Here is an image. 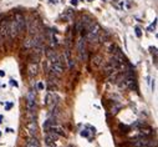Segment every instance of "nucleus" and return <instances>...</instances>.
Segmentation results:
<instances>
[{"instance_id": "obj_1", "label": "nucleus", "mask_w": 158, "mask_h": 147, "mask_svg": "<svg viewBox=\"0 0 158 147\" xmlns=\"http://www.w3.org/2000/svg\"><path fill=\"white\" fill-rule=\"evenodd\" d=\"M100 33H101V26H100V24L92 23L90 26H88V29H87V39L90 40V41H93V39L96 40V39L98 38Z\"/></svg>"}, {"instance_id": "obj_2", "label": "nucleus", "mask_w": 158, "mask_h": 147, "mask_svg": "<svg viewBox=\"0 0 158 147\" xmlns=\"http://www.w3.org/2000/svg\"><path fill=\"white\" fill-rule=\"evenodd\" d=\"M26 131H27V134H29L30 136H35L37 134V131H39V126H37V122L35 120H31L26 123Z\"/></svg>"}, {"instance_id": "obj_3", "label": "nucleus", "mask_w": 158, "mask_h": 147, "mask_svg": "<svg viewBox=\"0 0 158 147\" xmlns=\"http://www.w3.org/2000/svg\"><path fill=\"white\" fill-rule=\"evenodd\" d=\"M19 35V30H18V25L15 23V19L9 21V30H8V36H10L11 39H15Z\"/></svg>"}, {"instance_id": "obj_4", "label": "nucleus", "mask_w": 158, "mask_h": 147, "mask_svg": "<svg viewBox=\"0 0 158 147\" xmlns=\"http://www.w3.org/2000/svg\"><path fill=\"white\" fill-rule=\"evenodd\" d=\"M153 145L156 146V142L149 141V140H147V138H138L133 142L134 147H152Z\"/></svg>"}, {"instance_id": "obj_5", "label": "nucleus", "mask_w": 158, "mask_h": 147, "mask_svg": "<svg viewBox=\"0 0 158 147\" xmlns=\"http://www.w3.org/2000/svg\"><path fill=\"white\" fill-rule=\"evenodd\" d=\"M57 138H59V136L56 134H54V132L50 131L49 134L45 136V143H46V146H54L55 142L57 141Z\"/></svg>"}, {"instance_id": "obj_6", "label": "nucleus", "mask_w": 158, "mask_h": 147, "mask_svg": "<svg viewBox=\"0 0 158 147\" xmlns=\"http://www.w3.org/2000/svg\"><path fill=\"white\" fill-rule=\"evenodd\" d=\"M8 30H9V20L3 19L0 21V35L3 38H6L8 36Z\"/></svg>"}, {"instance_id": "obj_7", "label": "nucleus", "mask_w": 158, "mask_h": 147, "mask_svg": "<svg viewBox=\"0 0 158 147\" xmlns=\"http://www.w3.org/2000/svg\"><path fill=\"white\" fill-rule=\"evenodd\" d=\"M49 131L54 132V134H56L57 136H65L64 127H62V126H60V125H57V123L51 125V126H50V129H49Z\"/></svg>"}, {"instance_id": "obj_8", "label": "nucleus", "mask_w": 158, "mask_h": 147, "mask_svg": "<svg viewBox=\"0 0 158 147\" xmlns=\"http://www.w3.org/2000/svg\"><path fill=\"white\" fill-rule=\"evenodd\" d=\"M77 50L80 54V58L81 59H85L86 58V46H85V40L84 39H80L79 43H77Z\"/></svg>"}, {"instance_id": "obj_9", "label": "nucleus", "mask_w": 158, "mask_h": 147, "mask_svg": "<svg viewBox=\"0 0 158 147\" xmlns=\"http://www.w3.org/2000/svg\"><path fill=\"white\" fill-rule=\"evenodd\" d=\"M15 23H16V25H18V30H19V34L21 33V31H24V29H25V19H24V16L23 15H16V18H15Z\"/></svg>"}, {"instance_id": "obj_10", "label": "nucleus", "mask_w": 158, "mask_h": 147, "mask_svg": "<svg viewBox=\"0 0 158 147\" xmlns=\"http://www.w3.org/2000/svg\"><path fill=\"white\" fill-rule=\"evenodd\" d=\"M37 65L34 64V62H31V64L29 65V67H27V74H29L30 78H34V76L37 75Z\"/></svg>"}, {"instance_id": "obj_11", "label": "nucleus", "mask_w": 158, "mask_h": 147, "mask_svg": "<svg viewBox=\"0 0 158 147\" xmlns=\"http://www.w3.org/2000/svg\"><path fill=\"white\" fill-rule=\"evenodd\" d=\"M25 147H40V142H39V140L35 136H31L26 141V146Z\"/></svg>"}, {"instance_id": "obj_12", "label": "nucleus", "mask_w": 158, "mask_h": 147, "mask_svg": "<svg viewBox=\"0 0 158 147\" xmlns=\"http://www.w3.org/2000/svg\"><path fill=\"white\" fill-rule=\"evenodd\" d=\"M65 58H66V62H67V67L72 69L75 66V62H73V60L71 58V52H70L68 49H67V50H65Z\"/></svg>"}, {"instance_id": "obj_13", "label": "nucleus", "mask_w": 158, "mask_h": 147, "mask_svg": "<svg viewBox=\"0 0 158 147\" xmlns=\"http://www.w3.org/2000/svg\"><path fill=\"white\" fill-rule=\"evenodd\" d=\"M26 107H27V111H29V112L35 111V109H36V101L35 100H27L26 101Z\"/></svg>"}, {"instance_id": "obj_14", "label": "nucleus", "mask_w": 158, "mask_h": 147, "mask_svg": "<svg viewBox=\"0 0 158 147\" xmlns=\"http://www.w3.org/2000/svg\"><path fill=\"white\" fill-rule=\"evenodd\" d=\"M93 62H95V65H96V66H100V65H101V62H102V58L100 56V55H96V56L93 58Z\"/></svg>"}, {"instance_id": "obj_15", "label": "nucleus", "mask_w": 158, "mask_h": 147, "mask_svg": "<svg viewBox=\"0 0 158 147\" xmlns=\"http://www.w3.org/2000/svg\"><path fill=\"white\" fill-rule=\"evenodd\" d=\"M24 49H32V41H31V39H26L25 40Z\"/></svg>"}, {"instance_id": "obj_16", "label": "nucleus", "mask_w": 158, "mask_h": 147, "mask_svg": "<svg viewBox=\"0 0 158 147\" xmlns=\"http://www.w3.org/2000/svg\"><path fill=\"white\" fill-rule=\"evenodd\" d=\"M151 134H152V130H151V129H145V130L141 131V135H142L143 137H145V136H149Z\"/></svg>"}, {"instance_id": "obj_17", "label": "nucleus", "mask_w": 158, "mask_h": 147, "mask_svg": "<svg viewBox=\"0 0 158 147\" xmlns=\"http://www.w3.org/2000/svg\"><path fill=\"white\" fill-rule=\"evenodd\" d=\"M136 35H137V36H138V38H141L142 36V33H141V29H140V27H136Z\"/></svg>"}, {"instance_id": "obj_18", "label": "nucleus", "mask_w": 158, "mask_h": 147, "mask_svg": "<svg viewBox=\"0 0 158 147\" xmlns=\"http://www.w3.org/2000/svg\"><path fill=\"white\" fill-rule=\"evenodd\" d=\"M37 87H39V90H43L44 89V83L43 82H39L37 83Z\"/></svg>"}, {"instance_id": "obj_19", "label": "nucleus", "mask_w": 158, "mask_h": 147, "mask_svg": "<svg viewBox=\"0 0 158 147\" xmlns=\"http://www.w3.org/2000/svg\"><path fill=\"white\" fill-rule=\"evenodd\" d=\"M10 83H11V85H14V86H18V82H16L15 80H14V79L10 80Z\"/></svg>"}, {"instance_id": "obj_20", "label": "nucleus", "mask_w": 158, "mask_h": 147, "mask_svg": "<svg viewBox=\"0 0 158 147\" xmlns=\"http://www.w3.org/2000/svg\"><path fill=\"white\" fill-rule=\"evenodd\" d=\"M81 136L87 137V136H88V132H87V131H81Z\"/></svg>"}, {"instance_id": "obj_21", "label": "nucleus", "mask_w": 158, "mask_h": 147, "mask_svg": "<svg viewBox=\"0 0 158 147\" xmlns=\"http://www.w3.org/2000/svg\"><path fill=\"white\" fill-rule=\"evenodd\" d=\"M77 3H79V0H71V5H73V6H76Z\"/></svg>"}, {"instance_id": "obj_22", "label": "nucleus", "mask_w": 158, "mask_h": 147, "mask_svg": "<svg viewBox=\"0 0 158 147\" xmlns=\"http://www.w3.org/2000/svg\"><path fill=\"white\" fill-rule=\"evenodd\" d=\"M12 106V103H6V110H9Z\"/></svg>"}, {"instance_id": "obj_23", "label": "nucleus", "mask_w": 158, "mask_h": 147, "mask_svg": "<svg viewBox=\"0 0 158 147\" xmlns=\"http://www.w3.org/2000/svg\"><path fill=\"white\" fill-rule=\"evenodd\" d=\"M3 122H4V116L0 115V123H3Z\"/></svg>"}, {"instance_id": "obj_24", "label": "nucleus", "mask_w": 158, "mask_h": 147, "mask_svg": "<svg viewBox=\"0 0 158 147\" xmlns=\"http://www.w3.org/2000/svg\"><path fill=\"white\" fill-rule=\"evenodd\" d=\"M0 76H5V72L3 71V70H0Z\"/></svg>"}, {"instance_id": "obj_25", "label": "nucleus", "mask_w": 158, "mask_h": 147, "mask_svg": "<svg viewBox=\"0 0 158 147\" xmlns=\"http://www.w3.org/2000/svg\"><path fill=\"white\" fill-rule=\"evenodd\" d=\"M12 131H14L12 129H9V127H8V129H6V132H12Z\"/></svg>"}, {"instance_id": "obj_26", "label": "nucleus", "mask_w": 158, "mask_h": 147, "mask_svg": "<svg viewBox=\"0 0 158 147\" xmlns=\"http://www.w3.org/2000/svg\"><path fill=\"white\" fill-rule=\"evenodd\" d=\"M87 1H93V0H87Z\"/></svg>"}, {"instance_id": "obj_27", "label": "nucleus", "mask_w": 158, "mask_h": 147, "mask_svg": "<svg viewBox=\"0 0 158 147\" xmlns=\"http://www.w3.org/2000/svg\"><path fill=\"white\" fill-rule=\"evenodd\" d=\"M47 147H55V146H47Z\"/></svg>"}, {"instance_id": "obj_28", "label": "nucleus", "mask_w": 158, "mask_h": 147, "mask_svg": "<svg viewBox=\"0 0 158 147\" xmlns=\"http://www.w3.org/2000/svg\"><path fill=\"white\" fill-rule=\"evenodd\" d=\"M68 147H73V146H71V145H70V146H68Z\"/></svg>"}, {"instance_id": "obj_29", "label": "nucleus", "mask_w": 158, "mask_h": 147, "mask_svg": "<svg viewBox=\"0 0 158 147\" xmlns=\"http://www.w3.org/2000/svg\"><path fill=\"white\" fill-rule=\"evenodd\" d=\"M0 136H1V132H0Z\"/></svg>"}]
</instances>
